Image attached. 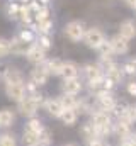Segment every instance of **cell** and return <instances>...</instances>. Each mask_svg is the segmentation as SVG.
Wrapping results in <instances>:
<instances>
[{"label":"cell","instance_id":"obj_1","mask_svg":"<svg viewBox=\"0 0 136 146\" xmlns=\"http://www.w3.org/2000/svg\"><path fill=\"white\" fill-rule=\"evenodd\" d=\"M83 41H85V44H87L89 48L99 49V46L105 41V36H104V33H102L101 27H89V29H85Z\"/></svg>","mask_w":136,"mask_h":146},{"label":"cell","instance_id":"obj_2","mask_svg":"<svg viewBox=\"0 0 136 146\" xmlns=\"http://www.w3.org/2000/svg\"><path fill=\"white\" fill-rule=\"evenodd\" d=\"M41 104V95L36 94V95H26L21 102H19V110L24 114V115H34L36 110Z\"/></svg>","mask_w":136,"mask_h":146},{"label":"cell","instance_id":"obj_3","mask_svg":"<svg viewBox=\"0 0 136 146\" xmlns=\"http://www.w3.org/2000/svg\"><path fill=\"white\" fill-rule=\"evenodd\" d=\"M85 34V27H83V22L82 21H71L65 26V36L71 41V42H78L83 39Z\"/></svg>","mask_w":136,"mask_h":146},{"label":"cell","instance_id":"obj_4","mask_svg":"<svg viewBox=\"0 0 136 146\" xmlns=\"http://www.w3.org/2000/svg\"><path fill=\"white\" fill-rule=\"evenodd\" d=\"M92 124L97 127L99 134L107 133V131H109V126H111V115H109L105 110H97V112L92 115Z\"/></svg>","mask_w":136,"mask_h":146},{"label":"cell","instance_id":"obj_5","mask_svg":"<svg viewBox=\"0 0 136 146\" xmlns=\"http://www.w3.org/2000/svg\"><path fill=\"white\" fill-rule=\"evenodd\" d=\"M119 36H123L128 41L135 39L136 37V21L135 19H124L119 24Z\"/></svg>","mask_w":136,"mask_h":146},{"label":"cell","instance_id":"obj_6","mask_svg":"<svg viewBox=\"0 0 136 146\" xmlns=\"http://www.w3.org/2000/svg\"><path fill=\"white\" fill-rule=\"evenodd\" d=\"M109 44H111V48H112V53H114V54H124V53H128V51H129V41H128V39H124L123 36H119V34H116V36L111 37Z\"/></svg>","mask_w":136,"mask_h":146},{"label":"cell","instance_id":"obj_7","mask_svg":"<svg viewBox=\"0 0 136 146\" xmlns=\"http://www.w3.org/2000/svg\"><path fill=\"white\" fill-rule=\"evenodd\" d=\"M9 42H10V53H12V54H17V56L27 54L29 49H31V46H33V42H26V41H22L21 37H15V39H12V41H9Z\"/></svg>","mask_w":136,"mask_h":146},{"label":"cell","instance_id":"obj_8","mask_svg":"<svg viewBox=\"0 0 136 146\" xmlns=\"http://www.w3.org/2000/svg\"><path fill=\"white\" fill-rule=\"evenodd\" d=\"M5 94H7L9 99H12V100H15V102H21V100L24 99V95H26V88H24V85H21V83H7Z\"/></svg>","mask_w":136,"mask_h":146},{"label":"cell","instance_id":"obj_9","mask_svg":"<svg viewBox=\"0 0 136 146\" xmlns=\"http://www.w3.org/2000/svg\"><path fill=\"white\" fill-rule=\"evenodd\" d=\"M104 70H105V76H107V78H109L114 85H116V83H119V82L123 80V76H124L123 68H121L117 63H114V61H112L111 65H107Z\"/></svg>","mask_w":136,"mask_h":146},{"label":"cell","instance_id":"obj_10","mask_svg":"<svg viewBox=\"0 0 136 146\" xmlns=\"http://www.w3.org/2000/svg\"><path fill=\"white\" fill-rule=\"evenodd\" d=\"M48 76H49V73L46 70V66L44 65H37L33 72H31V82H33L36 87H39V85H44L48 82Z\"/></svg>","mask_w":136,"mask_h":146},{"label":"cell","instance_id":"obj_11","mask_svg":"<svg viewBox=\"0 0 136 146\" xmlns=\"http://www.w3.org/2000/svg\"><path fill=\"white\" fill-rule=\"evenodd\" d=\"M26 56H27V60L31 63H34V65H43L44 60H46V51H43L37 44H33L31 49H29V53Z\"/></svg>","mask_w":136,"mask_h":146},{"label":"cell","instance_id":"obj_12","mask_svg":"<svg viewBox=\"0 0 136 146\" xmlns=\"http://www.w3.org/2000/svg\"><path fill=\"white\" fill-rule=\"evenodd\" d=\"M3 80H5L7 83H21V85H22V82H24V75L21 73V70L9 66V68L5 70V73H3Z\"/></svg>","mask_w":136,"mask_h":146},{"label":"cell","instance_id":"obj_13","mask_svg":"<svg viewBox=\"0 0 136 146\" xmlns=\"http://www.w3.org/2000/svg\"><path fill=\"white\" fill-rule=\"evenodd\" d=\"M80 90H82V82H80L78 78L65 80V83H63V92H65V95H77V94H80Z\"/></svg>","mask_w":136,"mask_h":146},{"label":"cell","instance_id":"obj_14","mask_svg":"<svg viewBox=\"0 0 136 146\" xmlns=\"http://www.w3.org/2000/svg\"><path fill=\"white\" fill-rule=\"evenodd\" d=\"M83 73H85L87 80L92 82V80H97V78H101L102 76V68H101L99 63H89V65H85Z\"/></svg>","mask_w":136,"mask_h":146},{"label":"cell","instance_id":"obj_15","mask_svg":"<svg viewBox=\"0 0 136 146\" xmlns=\"http://www.w3.org/2000/svg\"><path fill=\"white\" fill-rule=\"evenodd\" d=\"M61 76L65 80H71V78H78V66L73 61H65L63 70H61Z\"/></svg>","mask_w":136,"mask_h":146},{"label":"cell","instance_id":"obj_16","mask_svg":"<svg viewBox=\"0 0 136 146\" xmlns=\"http://www.w3.org/2000/svg\"><path fill=\"white\" fill-rule=\"evenodd\" d=\"M63 65H65V61H63V60L55 58V60H49L44 66H46V70H48V73H49V75H61Z\"/></svg>","mask_w":136,"mask_h":146},{"label":"cell","instance_id":"obj_17","mask_svg":"<svg viewBox=\"0 0 136 146\" xmlns=\"http://www.w3.org/2000/svg\"><path fill=\"white\" fill-rule=\"evenodd\" d=\"M46 110H48L53 117H61L65 107L61 106L60 100H48V102H46Z\"/></svg>","mask_w":136,"mask_h":146},{"label":"cell","instance_id":"obj_18","mask_svg":"<svg viewBox=\"0 0 136 146\" xmlns=\"http://www.w3.org/2000/svg\"><path fill=\"white\" fill-rule=\"evenodd\" d=\"M82 134L90 141V139H95V136L99 134V131H97V127H95L92 122H89V124H83V127H82Z\"/></svg>","mask_w":136,"mask_h":146},{"label":"cell","instance_id":"obj_19","mask_svg":"<svg viewBox=\"0 0 136 146\" xmlns=\"http://www.w3.org/2000/svg\"><path fill=\"white\" fill-rule=\"evenodd\" d=\"M61 119H63V122H65L67 126H73V124L77 122V110L65 109L63 114H61Z\"/></svg>","mask_w":136,"mask_h":146},{"label":"cell","instance_id":"obj_20","mask_svg":"<svg viewBox=\"0 0 136 146\" xmlns=\"http://www.w3.org/2000/svg\"><path fill=\"white\" fill-rule=\"evenodd\" d=\"M12 121H14V114H12L10 110H9V109L0 110V126L7 127V126H10V124H12Z\"/></svg>","mask_w":136,"mask_h":146},{"label":"cell","instance_id":"obj_21","mask_svg":"<svg viewBox=\"0 0 136 146\" xmlns=\"http://www.w3.org/2000/svg\"><path fill=\"white\" fill-rule=\"evenodd\" d=\"M37 141H39V134L36 133H31V131H24V145L26 146H37Z\"/></svg>","mask_w":136,"mask_h":146},{"label":"cell","instance_id":"obj_22","mask_svg":"<svg viewBox=\"0 0 136 146\" xmlns=\"http://www.w3.org/2000/svg\"><path fill=\"white\" fill-rule=\"evenodd\" d=\"M60 102H61V106L65 109H73V110H75L77 104H78V100L75 99V95H63V99H60Z\"/></svg>","mask_w":136,"mask_h":146},{"label":"cell","instance_id":"obj_23","mask_svg":"<svg viewBox=\"0 0 136 146\" xmlns=\"http://www.w3.org/2000/svg\"><path fill=\"white\" fill-rule=\"evenodd\" d=\"M34 27H37V31H39L41 34H48V36H49V33H51V29H53V21H51V19L43 21V22L36 24Z\"/></svg>","mask_w":136,"mask_h":146},{"label":"cell","instance_id":"obj_24","mask_svg":"<svg viewBox=\"0 0 136 146\" xmlns=\"http://www.w3.org/2000/svg\"><path fill=\"white\" fill-rule=\"evenodd\" d=\"M34 19H36V24H39V22H43V21H48V19H49V7H48V5L41 7L39 12L34 15Z\"/></svg>","mask_w":136,"mask_h":146},{"label":"cell","instance_id":"obj_25","mask_svg":"<svg viewBox=\"0 0 136 146\" xmlns=\"http://www.w3.org/2000/svg\"><path fill=\"white\" fill-rule=\"evenodd\" d=\"M116 133H117L121 138L128 136V134H129V122H126V121H121V119H119V122H117V126H116Z\"/></svg>","mask_w":136,"mask_h":146},{"label":"cell","instance_id":"obj_26","mask_svg":"<svg viewBox=\"0 0 136 146\" xmlns=\"http://www.w3.org/2000/svg\"><path fill=\"white\" fill-rule=\"evenodd\" d=\"M7 15L10 17V19H17L19 15H21V5L19 3H9V7H7Z\"/></svg>","mask_w":136,"mask_h":146},{"label":"cell","instance_id":"obj_27","mask_svg":"<svg viewBox=\"0 0 136 146\" xmlns=\"http://www.w3.org/2000/svg\"><path fill=\"white\" fill-rule=\"evenodd\" d=\"M99 53H101V56L104 58H112V48H111V44H109V41H104L101 46H99V49H97Z\"/></svg>","mask_w":136,"mask_h":146},{"label":"cell","instance_id":"obj_28","mask_svg":"<svg viewBox=\"0 0 136 146\" xmlns=\"http://www.w3.org/2000/svg\"><path fill=\"white\" fill-rule=\"evenodd\" d=\"M27 131L36 133V134H41V131H43V124L39 122V119H31V121L27 122Z\"/></svg>","mask_w":136,"mask_h":146},{"label":"cell","instance_id":"obj_29","mask_svg":"<svg viewBox=\"0 0 136 146\" xmlns=\"http://www.w3.org/2000/svg\"><path fill=\"white\" fill-rule=\"evenodd\" d=\"M121 68H123V72L128 73V75H136V58H135V60L126 61Z\"/></svg>","mask_w":136,"mask_h":146},{"label":"cell","instance_id":"obj_30","mask_svg":"<svg viewBox=\"0 0 136 146\" xmlns=\"http://www.w3.org/2000/svg\"><path fill=\"white\" fill-rule=\"evenodd\" d=\"M37 46L43 49V51H46V49H49L51 48V39L48 34H41L39 36V41H37Z\"/></svg>","mask_w":136,"mask_h":146},{"label":"cell","instance_id":"obj_31","mask_svg":"<svg viewBox=\"0 0 136 146\" xmlns=\"http://www.w3.org/2000/svg\"><path fill=\"white\" fill-rule=\"evenodd\" d=\"M10 53V42L3 37H0V58H5Z\"/></svg>","mask_w":136,"mask_h":146},{"label":"cell","instance_id":"obj_32","mask_svg":"<svg viewBox=\"0 0 136 146\" xmlns=\"http://www.w3.org/2000/svg\"><path fill=\"white\" fill-rule=\"evenodd\" d=\"M17 37H21V39H22V41H26V42H33L36 36H34V31H31V29H24V31H22Z\"/></svg>","mask_w":136,"mask_h":146},{"label":"cell","instance_id":"obj_33","mask_svg":"<svg viewBox=\"0 0 136 146\" xmlns=\"http://www.w3.org/2000/svg\"><path fill=\"white\" fill-rule=\"evenodd\" d=\"M49 141H51V139H49V133L43 129V131H41V134H39L37 146H48V145H49Z\"/></svg>","mask_w":136,"mask_h":146},{"label":"cell","instance_id":"obj_34","mask_svg":"<svg viewBox=\"0 0 136 146\" xmlns=\"http://www.w3.org/2000/svg\"><path fill=\"white\" fill-rule=\"evenodd\" d=\"M0 146H15V139L10 134H3L0 138Z\"/></svg>","mask_w":136,"mask_h":146},{"label":"cell","instance_id":"obj_35","mask_svg":"<svg viewBox=\"0 0 136 146\" xmlns=\"http://www.w3.org/2000/svg\"><path fill=\"white\" fill-rule=\"evenodd\" d=\"M126 90H128V94H129V95L136 97V82H129V83L126 85Z\"/></svg>","mask_w":136,"mask_h":146},{"label":"cell","instance_id":"obj_36","mask_svg":"<svg viewBox=\"0 0 136 146\" xmlns=\"http://www.w3.org/2000/svg\"><path fill=\"white\" fill-rule=\"evenodd\" d=\"M89 146H105V143L102 139H90L89 141Z\"/></svg>","mask_w":136,"mask_h":146},{"label":"cell","instance_id":"obj_37","mask_svg":"<svg viewBox=\"0 0 136 146\" xmlns=\"http://www.w3.org/2000/svg\"><path fill=\"white\" fill-rule=\"evenodd\" d=\"M124 3L129 7V9H133V10H136V0H124Z\"/></svg>","mask_w":136,"mask_h":146},{"label":"cell","instance_id":"obj_38","mask_svg":"<svg viewBox=\"0 0 136 146\" xmlns=\"http://www.w3.org/2000/svg\"><path fill=\"white\" fill-rule=\"evenodd\" d=\"M121 146H135V145H133V143L129 141V138H128V139L124 138V141H123V145H121Z\"/></svg>","mask_w":136,"mask_h":146},{"label":"cell","instance_id":"obj_39","mask_svg":"<svg viewBox=\"0 0 136 146\" xmlns=\"http://www.w3.org/2000/svg\"><path fill=\"white\" fill-rule=\"evenodd\" d=\"M37 2H39V5H43V7H44V5H48V2H49V0H37Z\"/></svg>","mask_w":136,"mask_h":146},{"label":"cell","instance_id":"obj_40","mask_svg":"<svg viewBox=\"0 0 136 146\" xmlns=\"http://www.w3.org/2000/svg\"><path fill=\"white\" fill-rule=\"evenodd\" d=\"M21 2H26V5H27V3H29V2H31V0H21Z\"/></svg>","mask_w":136,"mask_h":146},{"label":"cell","instance_id":"obj_41","mask_svg":"<svg viewBox=\"0 0 136 146\" xmlns=\"http://www.w3.org/2000/svg\"><path fill=\"white\" fill-rule=\"evenodd\" d=\"M68 146H73V145H68Z\"/></svg>","mask_w":136,"mask_h":146}]
</instances>
